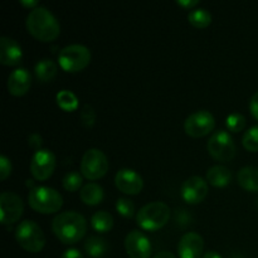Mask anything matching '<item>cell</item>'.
<instances>
[{
    "label": "cell",
    "mask_w": 258,
    "mask_h": 258,
    "mask_svg": "<svg viewBox=\"0 0 258 258\" xmlns=\"http://www.w3.org/2000/svg\"><path fill=\"white\" fill-rule=\"evenodd\" d=\"M125 248L130 258H150L151 243L148 237L138 229L128 232L125 238Z\"/></svg>",
    "instance_id": "obj_12"
},
{
    "label": "cell",
    "mask_w": 258,
    "mask_h": 258,
    "mask_svg": "<svg viewBox=\"0 0 258 258\" xmlns=\"http://www.w3.org/2000/svg\"><path fill=\"white\" fill-rule=\"evenodd\" d=\"M91 224L98 232H107L113 226V217L107 211H97L91 217Z\"/></svg>",
    "instance_id": "obj_23"
},
{
    "label": "cell",
    "mask_w": 258,
    "mask_h": 258,
    "mask_svg": "<svg viewBox=\"0 0 258 258\" xmlns=\"http://www.w3.org/2000/svg\"><path fill=\"white\" fill-rule=\"evenodd\" d=\"M32 85V75L29 71L24 67H18L8 77V91L12 95L22 96L29 90Z\"/></svg>",
    "instance_id": "obj_16"
},
{
    "label": "cell",
    "mask_w": 258,
    "mask_h": 258,
    "mask_svg": "<svg viewBox=\"0 0 258 258\" xmlns=\"http://www.w3.org/2000/svg\"><path fill=\"white\" fill-rule=\"evenodd\" d=\"M207 194H208V184L202 176H190L181 185V197L186 203H201Z\"/></svg>",
    "instance_id": "obj_13"
},
{
    "label": "cell",
    "mask_w": 258,
    "mask_h": 258,
    "mask_svg": "<svg viewBox=\"0 0 258 258\" xmlns=\"http://www.w3.org/2000/svg\"><path fill=\"white\" fill-rule=\"evenodd\" d=\"M115 184L126 194H138L143 189L144 180L140 174L130 168H122L116 173Z\"/></svg>",
    "instance_id": "obj_14"
},
{
    "label": "cell",
    "mask_w": 258,
    "mask_h": 258,
    "mask_svg": "<svg viewBox=\"0 0 258 258\" xmlns=\"http://www.w3.org/2000/svg\"><path fill=\"white\" fill-rule=\"evenodd\" d=\"M170 208L163 202H150L139 209L136 214L138 224L148 231H155L165 226L170 218Z\"/></svg>",
    "instance_id": "obj_3"
},
{
    "label": "cell",
    "mask_w": 258,
    "mask_h": 258,
    "mask_svg": "<svg viewBox=\"0 0 258 258\" xmlns=\"http://www.w3.org/2000/svg\"><path fill=\"white\" fill-rule=\"evenodd\" d=\"M82 175H81L78 171H68V173H66V175L63 176V180H62V184L63 186H64V189H67V190L70 191H75L77 190V189L81 188V185H82Z\"/></svg>",
    "instance_id": "obj_27"
},
{
    "label": "cell",
    "mask_w": 258,
    "mask_h": 258,
    "mask_svg": "<svg viewBox=\"0 0 258 258\" xmlns=\"http://www.w3.org/2000/svg\"><path fill=\"white\" fill-rule=\"evenodd\" d=\"M22 47L10 37H0V62L5 66L18 64L22 59Z\"/></svg>",
    "instance_id": "obj_17"
},
{
    "label": "cell",
    "mask_w": 258,
    "mask_h": 258,
    "mask_svg": "<svg viewBox=\"0 0 258 258\" xmlns=\"http://www.w3.org/2000/svg\"><path fill=\"white\" fill-rule=\"evenodd\" d=\"M91 60V50L80 43H72L58 53V63L67 72H78L83 70Z\"/></svg>",
    "instance_id": "obj_6"
},
{
    "label": "cell",
    "mask_w": 258,
    "mask_h": 258,
    "mask_svg": "<svg viewBox=\"0 0 258 258\" xmlns=\"http://www.w3.org/2000/svg\"><path fill=\"white\" fill-rule=\"evenodd\" d=\"M238 184L249 191H258V168L257 166H243L237 174Z\"/></svg>",
    "instance_id": "obj_18"
},
{
    "label": "cell",
    "mask_w": 258,
    "mask_h": 258,
    "mask_svg": "<svg viewBox=\"0 0 258 258\" xmlns=\"http://www.w3.org/2000/svg\"><path fill=\"white\" fill-rule=\"evenodd\" d=\"M62 258H83V254L77 248H68L63 252Z\"/></svg>",
    "instance_id": "obj_33"
},
{
    "label": "cell",
    "mask_w": 258,
    "mask_h": 258,
    "mask_svg": "<svg viewBox=\"0 0 258 258\" xmlns=\"http://www.w3.org/2000/svg\"><path fill=\"white\" fill-rule=\"evenodd\" d=\"M242 144L249 151H258V125L247 128L242 138Z\"/></svg>",
    "instance_id": "obj_26"
},
{
    "label": "cell",
    "mask_w": 258,
    "mask_h": 258,
    "mask_svg": "<svg viewBox=\"0 0 258 258\" xmlns=\"http://www.w3.org/2000/svg\"><path fill=\"white\" fill-rule=\"evenodd\" d=\"M28 203L34 211L39 213H54L59 211L63 204V198L54 188L38 185L30 189Z\"/></svg>",
    "instance_id": "obj_4"
},
{
    "label": "cell",
    "mask_w": 258,
    "mask_h": 258,
    "mask_svg": "<svg viewBox=\"0 0 258 258\" xmlns=\"http://www.w3.org/2000/svg\"><path fill=\"white\" fill-rule=\"evenodd\" d=\"M203 248V237L196 232H188L179 241L178 253L180 258H202Z\"/></svg>",
    "instance_id": "obj_15"
},
{
    "label": "cell",
    "mask_w": 258,
    "mask_h": 258,
    "mask_svg": "<svg viewBox=\"0 0 258 258\" xmlns=\"http://www.w3.org/2000/svg\"><path fill=\"white\" fill-rule=\"evenodd\" d=\"M29 144H30V146H33V148H35L38 150V148H39L40 144H42V138H40L39 134H37V133L30 134V135H29Z\"/></svg>",
    "instance_id": "obj_34"
},
{
    "label": "cell",
    "mask_w": 258,
    "mask_h": 258,
    "mask_svg": "<svg viewBox=\"0 0 258 258\" xmlns=\"http://www.w3.org/2000/svg\"><path fill=\"white\" fill-rule=\"evenodd\" d=\"M153 258H176L175 254L169 251H160L155 254Z\"/></svg>",
    "instance_id": "obj_36"
},
{
    "label": "cell",
    "mask_w": 258,
    "mask_h": 258,
    "mask_svg": "<svg viewBox=\"0 0 258 258\" xmlns=\"http://www.w3.org/2000/svg\"><path fill=\"white\" fill-rule=\"evenodd\" d=\"M24 204L22 198L13 191H3L0 194V213L4 224L17 222L23 214Z\"/></svg>",
    "instance_id": "obj_11"
},
{
    "label": "cell",
    "mask_w": 258,
    "mask_h": 258,
    "mask_svg": "<svg viewBox=\"0 0 258 258\" xmlns=\"http://www.w3.org/2000/svg\"><path fill=\"white\" fill-rule=\"evenodd\" d=\"M188 19L190 24L197 28H204L211 24L212 14L206 8H196L191 9L188 14Z\"/></svg>",
    "instance_id": "obj_24"
},
{
    "label": "cell",
    "mask_w": 258,
    "mask_h": 258,
    "mask_svg": "<svg viewBox=\"0 0 258 258\" xmlns=\"http://www.w3.org/2000/svg\"><path fill=\"white\" fill-rule=\"evenodd\" d=\"M55 100H57L58 106L66 111H72L78 106L77 96L70 90H60L55 96Z\"/></svg>",
    "instance_id": "obj_25"
},
{
    "label": "cell",
    "mask_w": 258,
    "mask_h": 258,
    "mask_svg": "<svg viewBox=\"0 0 258 258\" xmlns=\"http://www.w3.org/2000/svg\"><path fill=\"white\" fill-rule=\"evenodd\" d=\"M176 3L184 8H193L194 5L198 4V0H178Z\"/></svg>",
    "instance_id": "obj_35"
},
{
    "label": "cell",
    "mask_w": 258,
    "mask_h": 258,
    "mask_svg": "<svg viewBox=\"0 0 258 258\" xmlns=\"http://www.w3.org/2000/svg\"><path fill=\"white\" fill-rule=\"evenodd\" d=\"M208 151L219 161H228L236 155V144L231 134L226 130H217L208 140Z\"/></svg>",
    "instance_id": "obj_8"
},
{
    "label": "cell",
    "mask_w": 258,
    "mask_h": 258,
    "mask_svg": "<svg viewBox=\"0 0 258 258\" xmlns=\"http://www.w3.org/2000/svg\"><path fill=\"white\" fill-rule=\"evenodd\" d=\"M116 209H117V212L121 216L126 217V218H130V217H133L134 212H135V206H134L131 199L121 197V198H118L116 201Z\"/></svg>",
    "instance_id": "obj_29"
},
{
    "label": "cell",
    "mask_w": 258,
    "mask_h": 258,
    "mask_svg": "<svg viewBox=\"0 0 258 258\" xmlns=\"http://www.w3.org/2000/svg\"><path fill=\"white\" fill-rule=\"evenodd\" d=\"M214 116L208 110H198L184 121V130L191 138H201L214 128Z\"/></svg>",
    "instance_id": "obj_9"
},
{
    "label": "cell",
    "mask_w": 258,
    "mask_h": 258,
    "mask_svg": "<svg viewBox=\"0 0 258 258\" xmlns=\"http://www.w3.org/2000/svg\"><path fill=\"white\" fill-rule=\"evenodd\" d=\"M207 179L214 186H226L232 179V173L227 166L213 165L207 170Z\"/></svg>",
    "instance_id": "obj_19"
},
{
    "label": "cell",
    "mask_w": 258,
    "mask_h": 258,
    "mask_svg": "<svg viewBox=\"0 0 258 258\" xmlns=\"http://www.w3.org/2000/svg\"><path fill=\"white\" fill-rule=\"evenodd\" d=\"M80 118H81V122L83 123V126L86 127H91V126L95 123L96 120V112L93 110V107L88 103H85L81 108V113H80Z\"/></svg>",
    "instance_id": "obj_30"
},
{
    "label": "cell",
    "mask_w": 258,
    "mask_h": 258,
    "mask_svg": "<svg viewBox=\"0 0 258 258\" xmlns=\"http://www.w3.org/2000/svg\"><path fill=\"white\" fill-rule=\"evenodd\" d=\"M108 169L107 156L102 150L97 148H91L85 151L81 160V173L90 180L101 178Z\"/></svg>",
    "instance_id": "obj_7"
},
{
    "label": "cell",
    "mask_w": 258,
    "mask_h": 258,
    "mask_svg": "<svg viewBox=\"0 0 258 258\" xmlns=\"http://www.w3.org/2000/svg\"><path fill=\"white\" fill-rule=\"evenodd\" d=\"M27 29L33 37L43 42H50L59 34V23L49 9L43 5L32 8L25 19Z\"/></svg>",
    "instance_id": "obj_1"
},
{
    "label": "cell",
    "mask_w": 258,
    "mask_h": 258,
    "mask_svg": "<svg viewBox=\"0 0 258 258\" xmlns=\"http://www.w3.org/2000/svg\"><path fill=\"white\" fill-rule=\"evenodd\" d=\"M80 196L83 203L88 206H96L103 199V189L100 184L90 181L81 188Z\"/></svg>",
    "instance_id": "obj_20"
},
{
    "label": "cell",
    "mask_w": 258,
    "mask_h": 258,
    "mask_svg": "<svg viewBox=\"0 0 258 258\" xmlns=\"http://www.w3.org/2000/svg\"><path fill=\"white\" fill-rule=\"evenodd\" d=\"M22 4L23 5H28V7H38V2L37 0H32V2H28V0H22Z\"/></svg>",
    "instance_id": "obj_38"
},
{
    "label": "cell",
    "mask_w": 258,
    "mask_h": 258,
    "mask_svg": "<svg viewBox=\"0 0 258 258\" xmlns=\"http://www.w3.org/2000/svg\"><path fill=\"white\" fill-rule=\"evenodd\" d=\"M226 125L227 127L231 131H234V133H238L246 125V117H244L242 113L239 112H233L231 115L227 116L226 118Z\"/></svg>",
    "instance_id": "obj_28"
},
{
    "label": "cell",
    "mask_w": 258,
    "mask_h": 258,
    "mask_svg": "<svg viewBox=\"0 0 258 258\" xmlns=\"http://www.w3.org/2000/svg\"><path fill=\"white\" fill-rule=\"evenodd\" d=\"M52 229L63 243L72 244L80 241L86 234L87 221L78 212L66 211L53 218Z\"/></svg>",
    "instance_id": "obj_2"
},
{
    "label": "cell",
    "mask_w": 258,
    "mask_h": 258,
    "mask_svg": "<svg viewBox=\"0 0 258 258\" xmlns=\"http://www.w3.org/2000/svg\"><path fill=\"white\" fill-rule=\"evenodd\" d=\"M249 110H251L252 115L258 120V91L253 93V96L249 100Z\"/></svg>",
    "instance_id": "obj_32"
},
{
    "label": "cell",
    "mask_w": 258,
    "mask_h": 258,
    "mask_svg": "<svg viewBox=\"0 0 258 258\" xmlns=\"http://www.w3.org/2000/svg\"><path fill=\"white\" fill-rule=\"evenodd\" d=\"M108 244L105 238L100 236H90L85 241V249L88 256L93 258L102 257L107 252Z\"/></svg>",
    "instance_id": "obj_22"
},
{
    "label": "cell",
    "mask_w": 258,
    "mask_h": 258,
    "mask_svg": "<svg viewBox=\"0 0 258 258\" xmlns=\"http://www.w3.org/2000/svg\"><path fill=\"white\" fill-rule=\"evenodd\" d=\"M202 258H222V256L216 251H208L203 254Z\"/></svg>",
    "instance_id": "obj_37"
},
{
    "label": "cell",
    "mask_w": 258,
    "mask_h": 258,
    "mask_svg": "<svg viewBox=\"0 0 258 258\" xmlns=\"http://www.w3.org/2000/svg\"><path fill=\"white\" fill-rule=\"evenodd\" d=\"M15 238L20 247L32 253L40 252L45 244V236L42 228L30 219H24L18 224L15 228Z\"/></svg>",
    "instance_id": "obj_5"
},
{
    "label": "cell",
    "mask_w": 258,
    "mask_h": 258,
    "mask_svg": "<svg viewBox=\"0 0 258 258\" xmlns=\"http://www.w3.org/2000/svg\"><path fill=\"white\" fill-rule=\"evenodd\" d=\"M55 166V156L49 149H38L30 160V173L38 180H45L52 175Z\"/></svg>",
    "instance_id": "obj_10"
},
{
    "label": "cell",
    "mask_w": 258,
    "mask_h": 258,
    "mask_svg": "<svg viewBox=\"0 0 258 258\" xmlns=\"http://www.w3.org/2000/svg\"><path fill=\"white\" fill-rule=\"evenodd\" d=\"M57 64L50 58H42V59L38 60L34 67L38 80L43 81V82L52 81L55 77V75H57Z\"/></svg>",
    "instance_id": "obj_21"
},
{
    "label": "cell",
    "mask_w": 258,
    "mask_h": 258,
    "mask_svg": "<svg viewBox=\"0 0 258 258\" xmlns=\"http://www.w3.org/2000/svg\"><path fill=\"white\" fill-rule=\"evenodd\" d=\"M12 173V161L8 156L0 155V179H7L8 175Z\"/></svg>",
    "instance_id": "obj_31"
}]
</instances>
